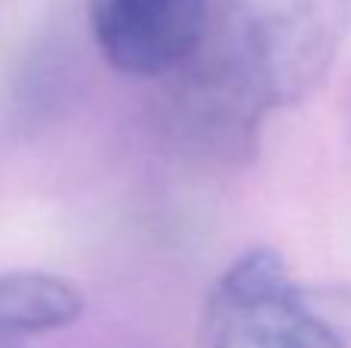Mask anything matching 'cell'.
<instances>
[{
  "label": "cell",
  "instance_id": "6da1fadb",
  "mask_svg": "<svg viewBox=\"0 0 351 348\" xmlns=\"http://www.w3.org/2000/svg\"><path fill=\"white\" fill-rule=\"evenodd\" d=\"M351 0H213L210 53L268 111L308 99L342 53Z\"/></svg>",
  "mask_w": 351,
  "mask_h": 348
},
{
  "label": "cell",
  "instance_id": "7a4b0ae2",
  "mask_svg": "<svg viewBox=\"0 0 351 348\" xmlns=\"http://www.w3.org/2000/svg\"><path fill=\"white\" fill-rule=\"evenodd\" d=\"M197 348H351L317 306L315 290L293 281L284 256L250 247L206 290Z\"/></svg>",
  "mask_w": 351,
  "mask_h": 348
},
{
  "label": "cell",
  "instance_id": "3957f363",
  "mask_svg": "<svg viewBox=\"0 0 351 348\" xmlns=\"http://www.w3.org/2000/svg\"><path fill=\"white\" fill-rule=\"evenodd\" d=\"M160 84V127L188 158L243 166L256 158L262 121L271 111L204 47L185 68Z\"/></svg>",
  "mask_w": 351,
  "mask_h": 348
},
{
  "label": "cell",
  "instance_id": "277c9868",
  "mask_svg": "<svg viewBox=\"0 0 351 348\" xmlns=\"http://www.w3.org/2000/svg\"><path fill=\"white\" fill-rule=\"evenodd\" d=\"M86 22L114 71L164 80L210 43L213 0H86Z\"/></svg>",
  "mask_w": 351,
  "mask_h": 348
},
{
  "label": "cell",
  "instance_id": "5b68a950",
  "mask_svg": "<svg viewBox=\"0 0 351 348\" xmlns=\"http://www.w3.org/2000/svg\"><path fill=\"white\" fill-rule=\"evenodd\" d=\"M86 293L65 275L37 269L0 271V345H25L77 324Z\"/></svg>",
  "mask_w": 351,
  "mask_h": 348
},
{
  "label": "cell",
  "instance_id": "8992f818",
  "mask_svg": "<svg viewBox=\"0 0 351 348\" xmlns=\"http://www.w3.org/2000/svg\"><path fill=\"white\" fill-rule=\"evenodd\" d=\"M0 348H25V345H0Z\"/></svg>",
  "mask_w": 351,
  "mask_h": 348
}]
</instances>
